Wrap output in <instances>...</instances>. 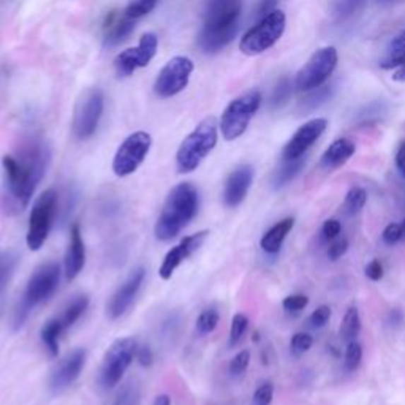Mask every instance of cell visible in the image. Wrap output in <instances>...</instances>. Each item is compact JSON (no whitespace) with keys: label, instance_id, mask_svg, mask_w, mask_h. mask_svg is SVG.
<instances>
[{"label":"cell","instance_id":"c3c4849f","mask_svg":"<svg viewBox=\"0 0 405 405\" xmlns=\"http://www.w3.org/2000/svg\"><path fill=\"white\" fill-rule=\"evenodd\" d=\"M278 0H260L257 5V10H255V16L257 18H266L268 15H271L272 11H276V6H277Z\"/></svg>","mask_w":405,"mask_h":405},{"label":"cell","instance_id":"f5cc1de1","mask_svg":"<svg viewBox=\"0 0 405 405\" xmlns=\"http://www.w3.org/2000/svg\"><path fill=\"white\" fill-rule=\"evenodd\" d=\"M393 79L397 83H405V64L393 73Z\"/></svg>","mask_w":405,"mask_h":405},{"label":"cell","instance_id":"d4e9b609","mask_svg":"<svg viewBox=\"0 0 405 405\" xmlns=\"http://www.w3.org/2000/svg\"><path fill=\"white\" fill-rule=\"evenodd\" d=\"M64 327L59 318H52V320L46 322L45 327L42 328V341L45 344L46 350L49 351L51 356H57L59 355V337L64 333Z\"/></svg>","mask_w":405,"mask_h":405},{"label":"cell","instance_id":"f1b7e54d","mask_svg":"<svg viewBox=\"0 0 405 405\" xmlns=\"http://www.w3.org/2000/svg\"><path fill=\"white\" fill-rule=\"evenodd\" d=\"M18 255L13 250H0V295L4 293L6 285L18 266Z\"/></svg>","mask_w":405,"mask_h":405},{"label":"cell","instance_id":"db71d44e","mask_svg":"<svg viewBox=\"0 0 405 405\" xmlns=\"http://www.w3.org/2000/svg\"><path fill=\"white\" fill-rule=\"evenodd\" d=\"M154 405H171V399L167 394H162V396H157Z\"/></svg>","mask_w":405,"mask_h":405},{"label":"cell","instance_id":"3957f363","mask_svg":"<svg viewBox=\"0 0 405 405\" xmlns=\"http://www.w3.org/2000/svg\"><path fill=\"white\" fill-rule=\"evenodd\" d=\"M241 0H209L206 6L204 28L198 45L204 52H217L233 42L239 29Z\"/></svg>","mask_w":405,"mask_h":405},{"label":"cell","instance_id":"8992f818","mask_svg":"<svg viewBox=\"0 0 405 405\" xmlns=\"http://www.w3.org/2000/svg\"><path fill=\"white\" fill-rule=\"evenodd\" d=\"M287 25V18L281 10L272 11L271 15L263 18L260 23L247 30L241 38L239 49L245 56H258L262 52L272 48L285 32Z\"/></svg>","mask_w":405,"mask_h":405},{"label":"cell","instance_id":"277c9868","mask_svg":"<svg viewBox=\"0 0 405 405\" xmlns=\"http://www.w3.org/2000/svg\"><path fill=\"white\" fill-rule=\"evenodd\" d=\"M59 278H61V268L54 262H48L40 264V266L32 272V276L28 282V287L23 295V300L19 303L16 314H15V328H21L25 318L29 317L32 309L35 305L42 304L54 293Z\"/></svg>","mask_w":405,"mask_h":405},{"label":"cell","instance_id":"74e56055","mask_svg":"<svg viewBox=\"0 0 405 405\" xmlns=\"http://www.w3.org/2000/svg\"><path fill=\"white\" fill-rule=\"evenodd\" d=\"M312 344H314V337L307 333H296L293 337H291V353L295 356H301L312 348Z\"/></svg>","mask_w":405,"mask_h":405},{"label":"cell","instance_id":"bcb514c9","mask_svg":"<svg viewBox=\"0 0 405 405\" xmlns=\"http://www.w3.org/2000/svg\"><path fill=\"white\" fill-rule=\"evenodd\" d=\"M383 242L387 245H394L402 239V228L399 223H389L382 233Z\"/></svg>","mask_w":405,"mask_h":405},{"label":"cell","instance_id":"1f68e13d","mask_svg":"<svg viewBox=\"0 0 405 405\" xmlns=\"http://www.w3.org/2000/svg\"><path fill=\"white\" fill-rule=\"evenodd\" d=\"M368 201V192L363 187H351L348 190V194L345 195L344 200V208L348 214H355V212L361 211L364 208V204Z\"/></svg>","mask_w":405,"mask_h":405},{"label":"cell","instance_id":"7bdbcfd3","mask_svg":"<svg viewBox=\"0 0 405 405\" xmlns=\"http://www.w3.org/2000/svg\"><path fill=\"white\" fill-rule=\"evenodd\" d=\"M350 247L348 244V239L347 237H336L333 242L329 244L327 255L331 262H337L339 258H342L345 254H347V250Z\"/></svg>","mask_w":405,"mask_h":405},{"label":"cell","instance_id":"f907efd6","mask_svg":"<svg viewBox=\"0 0 405 405\" xmlns=\"http://www.w3.org/2000/svg\"><path fill=\"white\" fill-rule=\"evenodd\" d=\"M136 358L141 366H151L152 361H154V353H152L148 345H144L141 348H136Z\"/></svg>","mask_w":405,"mask_h":405},{"label":"cell","instance_id":"7402d4cb","mask_svg":"<svg viewBox=\"0 0 405 405\" xmlns=\"http://www.w3.org/2000/svg\"><path fill=\"white\" fill-rule=\"evenodd\" d=\"M356 146L353 141L347 138L336 139V141L329 146V148L323 152L320 165L324 170H337L342 165L347 163L351 157L355 155Z\"/></svg>","mask_w":405,"mask_h":405},{"label":"cell","instance_id":"44dd1931","mask_svg":"<svg viewBox=\"0 0 405 405\" xmlns=\"http://www.w3.org/2000/svg\"><path fill=\"white\" fill-rule=\"evenodd\" d=\"M134 24L135 19L129 18L125 15V11L122 15L116 11L110 13L105 23V43L108 46H115L124 42L131 34V30H134Z\"/></svg>","mask_w":405,"mask_h":405},{"label":"cell","instance_id":"8d00e7d4","mask_svg":"<svg viewBox=\"0 0 405 405\" xmlns=\"http://www.w3.org/2000/svg\"><path fill=\"white\" fill-rule=\"evenodd\" d=\"M363 361V347L361 344H358L356 341H351L347 345V350H345V368L347 370L353 372Z\"/></svg>","mask_w":405,"mask_h":405},{"label":"cell","instance_id":"f546056e","mask_svg":"<svg viewBox=\"0 0 405 405\" xmlns=\"http://www.w3.org/2000/svg\"><path fill=\"white\" fill-rule=\"evenodd\" d=\"M303 165H304L303 158H296V160H285L282 167L276 171L272 182H274L276 187H283V185H287L288 182L293 181L298 175H300Z\"/></svg>","mask_w":405,"mask_h":405},{"label":"cell","instance_id":"9a60e30c","mask_svg":"<svg viewBox=\"0 0 405 405\" xmlns=\"http://www.w3.org/2000/svg\"><path fill=\"white\" fill-rule=\"evenodd\" d=\"M327 127L328 121L320 117L312 119V121L301 125V127L296 130V134L290 138V141L285 144L282 151L283 160H296V158H301L305 152L310 149V146L324 134Z\"/></svg>","mask_w":405,"mask_h":405},{"label":"cell","instance_id":"d6a6232c","mask_svg":"<svg viewBox=\"0 0 405 405\" xmlns=\"http://www.w3.org/2000/svg\"><path fill=\"white\" fill-rule=\"evenodd\" d=\"M249 328V318L244 314H236L231 320L230 328V337H228V347H236V345L242 341L244 334L247 333Z\"/></svg>","mask_w":405,"mask_h":405},{"label":"cell","instance_id":"681fc988","mask_svg":"<svg viewBox=\"0 0 405 405\" xmlns=\"http://www.w3.org/2000/svg\"><path fill=\"white\" fill-rule=\"evenodd\" d=\"M366 276L370 278V281L378 282L382 281L383 277V264L380 260H372L368 266H366Z\"/></svg>","mask_w":405,"mask_h":405},{"label":"cell","instance_id":"836d02e7","mask_svg":"<svg viewBox=\"0 0 405 405\" xmlns=\"http://www.w3.org/2000/svg\"><path fill=\"white\" fill-rule=\"evenodd\" d=\"M291 97V83L288 78H282L281 81L276 84V88L272 89L269 105L271 108H281L285 103L290 100Z\"/></svg>","mask_w":405,"mask_h":405},{"label":"cell","instance_id":"4fadbf2b","mask_svg":"<svg viewBox=\"0 0 405 405\" xmlns=\"http://www.w3.org/2000/svg\"><path fill=\"white\" fill-rule=\"evenodd\" d=\"M195 65L192 59L185 56H176L158 73L154 83L155 94L160 98H170L182 92L190 81V75Z\"/></svg>","mask_w":405,"mask_h":405},{"label":"cell","instance_id":"6da1fadb","mask_svg":"<svg viewBox=\"0 0 405 405\" xmlns=\"http://www.w3.org/2000/svg\"><path fill=\"white\" fill-rule=\"evenodd\" d=\"M49 162V152L43 143L32 141L19 152V157L5 155V190L2 208L6 214H18L28 208L37 185L42 181Z\"/></svg>","mask_w":405,"mask_h":405},{"label":"cell","instance_id":"7a4b0ae2","mask_svg":"<svg viewBox=\"0 0 405 405\" xmlns=\"http://www.w3.org/2000/svg\"><path fill=\"white\" fill-rule=\"evenodd\" d=\"M200 208V194L194 184L181 182L170 190L158 216L154 233L157 239L167 242L175 239L194 221Z\"/></svg>","mask_w":405,"mask_h":405},{"label":"cell","instance_id":"ac0fdd59","mask_svg":"<svg viewBox=\"0 0 405 405\" xmlns=\"http://www.w3.org/2000/svg\"><path fill=\"white\" fill-rule=\"evenodd\" d=\"M146 277V269L144 268H136L129 274V277L125 278L124 283L116 290V293L112 295L108 304V315L112 320L122 317L127 309L131 305V303L135 301V298L138 295L139 288L144 282Z\"/></svg>","mask_w":405,"mask_h":405},{"label":"cell","instance_id":"9f6ffc18","mask_svg":"<svg viewBox=\"0 0 405 405\" xmlns=\"http://www.w3.org/2000/svg\"><path fill=\"white\" fill-rule=\"evenodd\" d=\"M401 228H402V239H405V218H404L402 223H401Z\"/></svg>","mask_w":405,"mask_h":405},{"label":"cell","instance_id":"9c48e42d","mask_svg":"<svg viewBox=\"0 0 405 405\" xmlns=\"http://www.w3.org/2000/svg\"><path fill=\"white\" fill-rule=\"evenodd\" d=\"M57 212V194L56 190L48 189L40 195L34 206H32V212L29 217V228H28V245L30 250H40L45 244L46 239L54 222Z\"/></svg>","mask_w":405,"mask_h":405},{"label":"cell","instance_id":"f35d334b","mask_svg":"<svg viewBox=\"0 0 405 405\" xmlns=\"http://www.w3.org/2000/svg\"><path fill=\"white\" fill-rule=\"evenodd\" d=\"M250 364V351L249 350H242L230 361L228 372L231 377H241L245 370H247Z\"/></svg>","mask_w":405,"mask_h":405},{"label":"cell","instance_id":"e575fe53","mask_svg":"<svg viewBox=\"0 0 405 405\" xmlns=\"http://www.w3.org/2000/svg\"><path fill=\"white\" fill-rule=\"evenodd\" d=\"M333 94V88H317L310 90V94L301 102V108L304 111H312L322 106L324 102H328V98Z\"/></svg>","mask_w":405,"mask_h":405},{"label":"cell","instance_id":"d590c367","mask_svg":"<svg viewBox=\"0 0 405 405\" xmlns=\"http://www.w3.org/2000/svg\"><path fill=\"white\" fill-rule=\"evenodd\" d=\"M157 2L158 0H131L127 10H125V15L136 21V19L146 16L148 13L154 10Z\"/></svg>","mask_w":405,"mask_h":405},{"label":"cell","instance_id":"603a6c76","mask_svg":"<svg viewBox=\"0 0 405 405\" xmlns=\"http://www.w3.org/2000/svg\"><path fill=\"white\" fill-rule=\"evenodd\" d=\"M293 227H295V218L293 217L282 218L281 222L272 225V227L262 237V241H260L262 249L269 255L278 254V252H281V249H282V245H283V241L287 239V236L290 235V231L293 230Z\"/></svg>","mask_w":405,"mask_h":405},{"label":"cell","instance_id":"5bb4252c","mask_svg":"<svg viewBox=\"0 0 405 405\" xmlns=\"http://www.w3.org/2000/svg\"><path fill=\"white\" fill-rule=\"evenodd\" d=\"M158 46V38L155 34H144L139 40L136 48H129L122 51L116 57L115 69L119 76H130L138 69H143L154 59Z\"/></svg>","mask_w":405,"mask_h":405},{"label":"cell","instance_id":"cb8c5ba5","mask_svg":"<svg viewBox=\"0 0 405 405\" xmlns=\"http://www.w3.org/2000/svg\"><path fill=\"white\" fill-rule=\"evenodd\" d=\"M405 64V32L394 37L388 45L385 56L380 61V67L385 70H391L394 67H401Z\"/></svg>","mask_w":405,"mask_h":405},{"label":"cell","instance_id":"ba28073f","mask_svg":"<svg viewBox=\"0 0 405 405\" xmlns=\"http://www.w3.org/2000/svg\"><path fill=\"white\" fill-rule=\"evenodd\" d=\"M136 356V342L131 337H121L112 342L103 358L98 382L103 388L111 389L121 382L125 372Z\"/></svg>","mask_w":405,"mask_h":405},{"label":"cell","instance_id":"30bf717a","mask_svg":"<svg viewBox=\"0 0 405 405\" xmlns=\"http://www.w3.org/2000/svg\"><path fill=\"white\" fill-rule=\"evenodd\" d=\"M339 54L334 46H324L317 49L310 59L298 71L295 86L298 90L310 92L327 81L337 67Z\"/></svg>","mask_w":405,"mask_h":405},{"label":"cell","instance_id":"e0dca14e","mask_svg":"<svg viewBox=\"0 0 405 405\" xmlns=\"http://www.w3.org/2000/svg\"><path fill=\"white\" fill-rule=\"evenodd\" d=\"M86 364V351L83 348L73 350L64 360L57 364V368L51 374L49 388L54 394H61L62 391L70 388L81 374Z\"/></svg>","mask_w":405,"mask_h":405},{"label":"cell","instance_id":"816d5d0a","mask_svg":"<svg viewBox=\"0 0 405 405\" xmlns=\"http://www.w3.org/2000/svg\"><path fill=\"white\" fill-rule=\"evenodd\" d=\"M396 167L399 170L402 177L405 179V141L401 143L399 149L396 152Z\"/></svg>","mask_w":405,"mask_h":405},{"label":"cell","instance_id":"8fae6325","mask_svg":"<svg viewBox=\"0 0 405 405\" xmlns=\"http://www.w3.org/2000/svg\"><path fill=\"white\" fill-rule=\"evenodd\" d=\"M152 146V138L146 131H135L119 146V149L112 160V171L119 177L134 175L139 168L146 157H148Z\"/></svg>","mask_w":405,"mask_h":405},{"label":"cell","instance_id":"b9f144b4","mask_svg":"<svg viewBox=\"0 0 405 405\" xmlns=\"http://www.w3.org/2000/svg\"><path fill=\"white\" fill-rule=\"evenodd\" d=\"M272 397H274V385L266 382L257 388L252 404L254 405H271Z\"/></svg>","mask_w":405,"mask_h":405},{"label":"cell","instance_id":"4dcf8cb0","mask_svg":"<svg viewBox=\"0 0 405 405\" xmlns=\"http://www.w3.org/2000/svg\"><path fill=\"white\" fill-rule=\"evenodd\" d=\"M218 320H221V315H218L217 309H204L196 320V333L200 336L211 334L217 328Z\"/></svg>","mask_w":405,"mask_h":405},{"label":"cell","instance_id":"7dc6e473","mask_svg":"<svg viewBox=\"0 0 405 405\" xmlns=\"http://www.w3.org/2000/svg\"><path fill=\"white\" fill-rule=\"evenodd\" d=\"M341 231H342V225L337 221V218H328V221H324L323 227H322V235L324 239H327V241H334V239L341 235Z\"/></svg>","mask_w":405,"mask_h":405},{"label":"cell","instance_id":"60d3db41","mask_svg":"<svg viewBox=\"0 0 405 405\" xmlns=\"http://www.w3.org/2000/svg\"><path fill=\"white\" fill-rule=\"evenodd\" d=\"M307 304L309 298L305 295H291L282 301V307L283 310H287L288 314H298V312H301L303 309L307 307Z\"/></svg>","mask_w":405,"mask_h":405},{"label":"cell","instance_id":"d6986e66","mask_svg":"<svg viewBox=\"0 0 405 405\" xmlns=\"http://www.w3.org/2000/svg\"><path fill=\"white\" fill-rule=\"evenodd\" d=\"M254 182V168L250 165H241L230 172L223 187V203L228 208H237L247 196Z\"/></svg>","mask_w":405,"mask_h":405},{"label":"cell","instance_id":"11a10c76","mask_svg":"<svg viewBox=\"0 0 405 405\" xmlns=\"http://www.w3.org/2000/svg\"><path fill=\"white\" fill-rule=\"evenodd\" d=\"M377 4H380V5H389V4H393V2H397V0H375Z\"/></svg>","mask_w":405,"mask_h":405},{"label":"cell","instance_id":"f6af8a7d","mask_svg":"<svg viewBox=\"0 0 405 405\" xmlns=\"http://www.w3.org/2000/svg\"><path fill=\"white\" fill-rule=\"evenodd\" d=\"M139 399V391L136 387H131V385H127L121 393L117 394L115 405H136Z\"/></svg>","mask_w":405,"mask_h":405},{"label":"cell","instance_id":"83f0119b","mask_svg":"<svg viewBox=\"0 0 405 405\" xmlns=\"http://www.w3.org/2000/svg\"><path fill=\"white\" fill-rule=\"evenodd\" d=\"M366 4L368 0H334L331 5V13L337 21H345V19L353 18L356 13H360Z\"/></svg>","mask_w":405,"mask_h":405},{"label":"cell","instance_id":"ab89813d","mask_svg":"<svg viewBox=\"0 0 405 405\" xmlns=\"http://www.w3.org/2000/svg\"><path fill=\"white\" fill-rule=\"evenodd\" d=\"M329 318H331V307H329V305H320V307L312 312L307 323H309L310 328L320 329L323 327H327V323L329 322Z\"/></svg>","mask_w":405,"mask_h":405},{"label":"cell","instance_id":"ffe728a7","mask_svg":"<svg viewBox=\"0 0 405 405\" xmlns=\"http://www.w3.org/2000/svg\"><path fill=\"white\" fill-rule=\"evenodd\" d=\"M86 263V247L81 235V227L79 223H73L70 228V242L67 252H65V278L67 281H73L79 272L83 271Z\"/></svg>","mask_w":405,"mask_h":405},{"label":"cell","instance_id":"7c38bea8","mask_svg":"<svg viewBox=\"0 0 405 405\" xmlns=\"http://www.w3.org/2000/svg\"><path fill=\"white\" fill-rule=\"evenodd\" d=\"M105 108V97L100 89L86 90L81 100L78 102L75 119H73V131L76 138L88 139L95 134V130L100 124V119Z\"/></svg>","mask_w":405,"mask_h":405},{"label":"cell","instance_id":"484cf974","mask_svg":"<svg viewBox=\"0 0 405 405\" xmlns=\"http://www.w3.org/2000/svg\"><path fill=\"white\" fill-rule=\"evenodd\" d=\"M88 305H89V298L86 295H79V296L73 298V300L67 304V307H65V310L62 312V317L59 318L64 329L71 328L73 324L79 320V317L84 314L86 309H88Z\"/></svg>","mask_w":405,"mask_h":405},{"label":"cell","instance_id":"2e32d148","mask_svg":"<svg viewBox=\"0 0 405 405\" xmlns=\"http://www.w3.org/2000/svg\"><path fill=\"white\" fill-rule=\"evenodd\" d=\"M208 235H209V231H206V230L198 231V233L195 235L184 237L181 242L175 245V247L168 252L167 257L163 258L160 269H158V274H160L163 281H168V278H171V276L175 274V271L201 247Z\"/></svg>","mask_w":405,"mask_h":405},{"label":"cell","instance_id":"52a82bcc","mask_svg":"<svg viewBox=\"0 0 405 405\" xmlns=\"http://www.w3.org/2000/svg\"><path fill=\"white\" fill-rule=\"evenodd\" d=\"M262 103V94L258 90H249L245 94L235 98L227 108H225L221 119V130L227 141L237 139L247 130L249 124L257 115Z\"/></svg>","mask_w":405,"mask_h":405},{"label":"cell","instance_id":"ee69618b","mask_svg":"<svg viewBox=\"0 0 405 405\" xmlns=\"http://www.w3.org/2000/svg\"><path fill=\"white\" fill-rule=\"evenodd\" d=\"M385 108H387V106L383 105V102L369 103L368 106H364V110L360 112V119L363 121V124L377 121V119H380V116L385 112Z\"/></svg>","mask_w":405,"mask_h":405},{"label":"cell","instance_id":"4316f807","mask_svg":"<svg viewBox=\"0 0 405 405\" xmlns=\"http://www.w3.org/2000/svg\"><path fill=\"white\" fill-rule=\"evenodd\" d=\"M361 331V317L356 307H348L345 312L344 320L341 324V337L345 342L356 341L358 334Z\"/></svg>","mask_w":405,"mask_h":405},{"label":"cell","instance_id":"5b68a950","mask_svg":"<svg viewBox=\"0 0 405 405\" xmlns=\"http://www.w3.org/2000/svg\"><path fill=\"white\" fill-rule=\"evenodd\" d=\"M217 144V122L214 117L204 119L196 129L184 139L176 154L179 172H192L211 154Z\"/></svg>","mask_w":405,"mask_h":405}]
</instances>
